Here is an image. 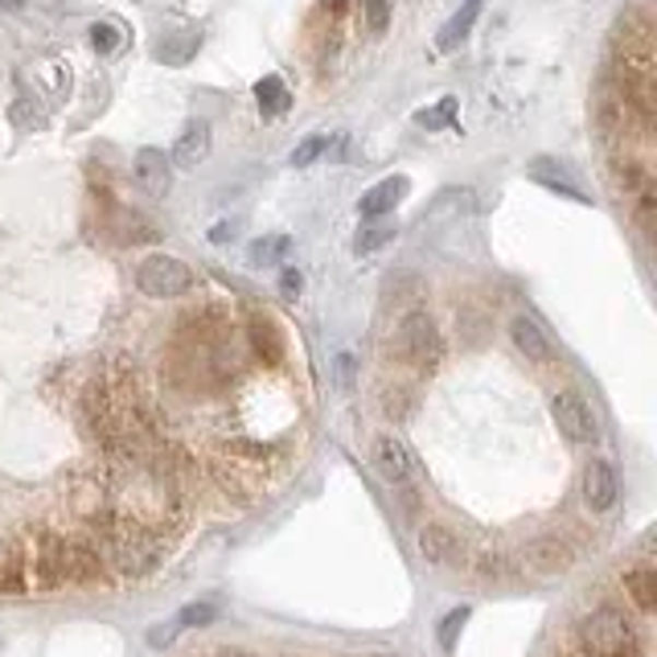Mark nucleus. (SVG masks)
Segmentation results:
<instances>
[{
	"label": "nucleus",
	"instance_id": "nucleus-1",
	"mask_svg": "<svg viewBox=\"0 0 657 657\" xmlns=\"http://www.w3.org/2000/svg\"><path fill=\"white\" fill-rule=\"evenodd\" d=\"M579 645L588 657H641L637 629L621 608H596L579 624Z\"/></svg>",
	"mask_w": 657,
	"mask_h": 657
},
{
	"label": "nucleus",
	"instance_id": "nucleus-8",
	"mask_svg": "<svg viewBox=\"0 0 657 657\" xmlns=\"http://www.w3.org/2000/svg\"><path fill=\"white\" fill-rule=\"evenodd\" d=\"M420 551L423 559L436 563V567H460V563H465V542L456 539L448 526H423Z\"/></svg>",
	"mask_w": 657,
	"mask_h": 657
},
{
	"label": "nucleus",
	"instance_id": "nucleus-6",
	"mask_svg": "<svg viewBox=\"0 0 657 657\" xmlns=\"http://www.w3.org/2000/svg\"><path fill=\"white\" fill-rule=\"evenodd\" d=\"M374 469L383 472V481H387L390 489H403V493H411L415 477H420L415 460H411V453H407V444L403 439H395V436L374 439Z\"/></svg>",
	"mask_w": 657,
	"mask_h": 657
},
{
	"label": "nucleus",
	"instance_id": "nucleus-26",
	"mask_svg": "<svg viewBox=\"0 0 657 657\" xmlns=\"http://www.w3.org/2000/svg\"><path fill=\"white\" fill-rule=\"evenodd\" d=\"M91 46H95L99 54H112L119 46V30L112 25V21H99V25L91 30Z\"/></svg>",
	"mask_w": 657,
	"mask_h": 657
},
{
	"label": "nucleus",
	"instance_id": "nucleus-9",
	"mask_svg": "<svg viewBox=\"0 0 657 657\" xmlns=\"http://www.w3.org/2000/svg\"><path fill=\"white\" fill-rule=\"evenodd\" d=\"M99 575H103V563L95 547L62 539V579H67V584H95Z\"/></svg>",
	"mask_w": 657,
	"mask_h": 657
},
{
	"label": "nucleus",
	"instance_id": "nucleus-23",
	"mask_svg": "<svg viewBox=\"0 0 657 657\" xmlns=\"http://www.w3.org/2000/svg\"><path fill=\"white\" fill-rule=\"evenodd\" d=\"M453 119H456V99H439L436 107H423L420 116H415V124L427 128V132H436V128H448Z\"/></svg>",
	"mask_w": 657,
	"mask_h": 657
},
{
	"label": "nucleus",
	"instance_id": "nucleus-21",
	"mask_svg": "<svg viewBox=\"0 0 657 657\" xmlns=\"http://www.w3.org/2000/svg\"><path fill=\"white\" fill-rule=\"evenodd\" d=\"M198 46H202V34H186V37H177V42H161V46H156V58L169 62V67H181Z\"/></svg>",
	"mask_w": 657,
	"mask_h": 657
},
{
	"label": "nucleus",
	"instance_id": "nucleus-10",
	"mask_svg": "<svg viewBox=\"0 0 657 657\" xmlns=\"http://www.w3.org/2000/svg\"><path fill=\"white\" fill-rule=\"evenodd\" d=\"M206 156H210V124H206V119H193V124H186V132L177 136L169 165H177V169H198Z\"/></svg>",
	"mask_w": 657,
	"mask_h": 657
},
{
	"label": "nucleus",
	"instance_id": "nucleus-11",
	"mask_svg": "<svg viewBox=\"0 0 657 657\" xmlns=\"http://www.w3.org/2000/svg\"><path fill=\"white\" fill-rule=\"evenodd\" d=\"M584 502H588L591 514L612 509V502H617V472H612V465L591 460L588 469H584Z\"/></svg>",
	"mask_w": 657,
	"mask_h": 657
},
{
	"label": "nucleus",
	"instance_id": "nucleus-16",
	"mask_svg": "<svg viewBox=\"0 0 657 657\" xmlns=\"http://www.w3.org/2000/svg\"><path fill=\"white\" fill-rule=\"evenodd\" d=\"M255 99H259V112H263V116H284L292 95H288L284 79L268 74V79H259V83H255Z\"/></svg>",
	"mask_w": 657,
	"mask_h": 657
},
{
	"label": "nucleus",
	"instance_id": "nucleus-22",
	"mask_svg": "<svg viewBox=\"0 0 657 657\" xmlns=\"http://www.w3.org/2000/svg\"><path fill=\"white\" fill-rule=\"evenodd\" d=\"M395 235H399V231H395V222H371V226H362V235H357L354 247L362 255H371V251H378L383 243H390Z\"/></svg>",
	"mask_w": 657,
	"mask_h": 657
},
{
	"label": "nucleus",
	"instance_id": "nucleus-15",
	"mask_svg": "<svg viewBox=\"0 0 657 657\" xmlns=\"http://www.w3.org/2000/svg\"><path fill=\"white\" fill-rule=\"evenodd\" d=\"M624 591L633 596L637 612H654V608H657V575H654V567H633V572L624 575Z\"/></svg>",
	"mask_w": 657,
	"mask_h": 657
},
{
	"label": "nucleus",
	"instance_id": "nucleus-17",
	"mask_svg": "<svg viewBox=\"0 0 657 657\" xmlns=\"http://www.w3.org/2000/svg\"><path fill=\"white\" fill-rule=\"evenodd\" d=\"M288 251H292V238L288 235L255 238L251 247H247V263H251V268H271V263H280Z\"/></svg>",
	"mask_w": 657,
	"mask_h": 657
},
{
	"label": "nucleus",
	"instance_id": "nucleus-30",
	"mask_svg": "<svg viewBox=\"0 0 657 657\" xmlns=\"http://www.w3.org/2000/svg\"><path fill=\"white\" fill-rule=\"evenodd\" d=\"M25 0H0V9H21Z\"/></svg>",
	"mask_w": 657,
	"mask_h": 657
},
{
	"label": "nucleus",
	"instance_id": "nucleus-28",
	"mask_svg": "<svg viewBox=\"0 0 657 657\" xmlns=\"http://www.w3.org/2000/svg\"><path fill=\"white\" fill-rule=\"evenodd\" d=\"M210 621H214V608L210 605H189L181 612V624H210Z\"/></svg>",
	"mask_w": 657,
	"mask_h": 657
},
{
	"label": "nucleus",
	"instance_id": "nucleus-2",
	"mask_svg": "<svg viewBox=\"0 0 657 657\" xmlns=\"http://www.w3.org/2000/svg\"><path fill=\"white\" fill-rule=\"evenodd\" d=\"M107 530V547H112V559L124 575H149L156 563H161V539L136 523H103Z\"/></svg>",
	"mask_w": 657,
	"mask_h": 657
},
{
	"label": "nucleus",
	"instance_id": "nucleus-5",
	"mask_svg": "<svg viewBox=\"0 0 657 657\" xmlns=\"http://www.w3.org/2000/svg\"><path fill=\"white\" fill-rule=\"evenodd\" d=\"M551 411H555V423L559 432L575 444H591V439L600 436V423H596V411L584 395H575V390H559L555 399H551Z\"/></svg>",
	"mask_w": 657,
	"mask_h": 657
},
{
	"label": "nucleus",
	"instance_id": "nucleus-18",
	"mask_svg": "<svg viewBox=\"0 0 657 657\" xmlns=\"http://www.w3.org/2000/svg\"><path fill=\"white\" fill-rule=\"evenodd\" d=\"M530 559H535L539 572H563V567L572 563V551H567L559 539H539L530 547Z\"/></svg>",
	"mask_w": 657,
	"mask_h": 657
},
{
	"label": "nucleus",
	"instance_id": "nucleus-12",
	"mask_svg": "<svg viewBox=\"0 0 657 657\" xmlns=\"http://www.w3.org/2000/svg\"><path fill=\"white\" fill-rule=\"evenodd\" d=\"M407 189H411V181H407V177H387V181H378L374 189H366V193H362V202H357V214H362L366 222L383 219V214H390L395 206L403 202Z\"/></svg>",
	"mask_w": 657,
	"mask_h": 657
},
{
	"label": "nucleus",
	"instance_id": "nucleus-13",
	"mask_svg": "<svg viewBox=\"0 0 657 657\" xmlns=\"http://www.w3.org/2000/svg\"><path fill=\"white\" fill-rule=\"evenodd\" d=\"M477 17H481V0H465V4L456 9L453 17L444 21V30L436 34V46H439V50H444V54L456 50V46H460V42H465V37L472 34V25H477Z\"/></svg>",
	"mask_w": 657,
	"mask_h": 657
},
{
	"label": "nucleus",
	"instance_id": "nucleus-27",
	"mask_svg": "<svg viewBox=\"0 0 657 657\" xmlns=\"http://www.w3.org/2000/svg\"><path fill=\"white\" fill-rule=\"evenodd\" d=\"M387 17H390L387 0H366V25H371L374 34H383V30H387Z\"/></svg>",
	"mask_w": 657,
	"mask_h": 657
},
{
	"label": "nucleus",
	"instance_id": "nucleus-3",
	"mask_svg": "<svg viewBox=\"0 0 657 657\" xmlns=\"http://www.w3.org/2000/svg\"><path fill=\"white\" fill-rule=\"evenodd\" d=\"M390 350H395V357L411 362V366H427V362H436V354H439L436 320L427 317L423 308H411V313L399 320V329H395V341H390Z\"/></svg>",
	"mask_w": 657,
	"mask_h": 657
},
{
	"label": "nucleus",
	"instance_id": "nucleus-29",
	"mask_svg": "<svg viewBox=\"0 0 657 657\" xmlns=\"http://www.w3.org/2000/svg\"><path fill=\"white\" fill-rule=\"evenodd\" d=\"M301 288H304L301 271H284V275H280V292H284L288 301H296V296H301Z\"/></svg>",
	"mask_w": 657,
	"mask_h": 657
},
{
	"label": "nucleus",
	"instance_id": "nucleus-20",
	"mask_svg": "<svg viewBox=\"0 0 657 657\" xmlns=\"http://www.w3.org/2000/svg\"><path fill=\"white\" fill-rule=\"evenodd\" d=\"M251 345L259 350V354H268L271 362L284 354V338L275 333V325H271L268 317H255L251 320Z\"/></svg>",
	"mask_w": 657,
	"mask_h": 657
},
{
	"label": "nucleus",
	"instance_id": "nucleus-14",
	"mask_svg": "<svg viewBox=\"0 0 657 657\" xmlns=\"http://www.w3.org/2000/svg\"><path fill=\"white\" fill-rule=\"evenodd\" d=\"M509 338H514V345H518V350H523L530 362H551V357H555V350H551L547 333H542V329L530 317L514 320V325H509Z\"/></svg>",
	"mask_w": 657,
	"mask_h": 657
},
{
	"label": "nucleus",
	"instance_id": "nucleus-24",
	"mask_svg": "<svg viewBox=\"0 0 657 657\" xmlns=\"http://www.w3.org/2000/svg\"><path fill=\"white\" fill-rule=\"evenodd\" d=\"M465 624H469V608H453V612L439 621V645H444V649H456V637H460Z\"/></svg>",
	"mask_w": 657,
	"mask_h": 657
},
{
	"label": "nucleus",
	"instance_id": "nucleus-4",
	"mask_svg": "<svg viewBox=\"0 0 657 657\" xmlns=\"http://www.w3.org/2000/svg\"><path fill=\"white\" fill-rule=\"evenodd\" d=\"M136 284L144 296H156V301H173V296H186L189 288H193V271L181 263V259H173V255H152L140 263L136 271Z\"/></svg>",
	"mask_w": 657,
	"mask_h": 657
},
{
	"label": "nucleus",
	"instance_id": "nucleus-19",
	"mask_svg": "<svg viewBox=\"0 0 657 657\" xmlns=\"http://www.w3.org/2000/svg\"><path fill=\"white\" fill-rule=\"evenodd\" d=\"M530 173H535V177H539L547 189H563V193H567V198H575V202H588V198L575 189L572 177H567V169H563V165L555 169V161H535V165H530Z\"/></svg>",
	"mask_w": 657,
	"mask_h": 657
},
{
	"label": "nucleus",
	"instance_id": "nucleus-25",
	"mask_svg": "<svg viewBox=\"0 0 657 657\" xmlns=\"http://www.w3.org/2000/svg\"><path fill=\"white\" fill-rule=\"evenodd\" d=\"M325 149H329V136H308V140H301V144H296V152H292V165H296V169H304V165H313V161H317Z\"/></svg>",
	"mask_w": 657,
	"mask_h": 657
},
{
	"label": "nucleus",
	"instance_id": "nucleus-7",
	"mask_svg": "<svg viewBox=\"0 0 657 657\" xmlns=\"http://www.w3.org/2000/svg\"><path fill=\"white\" fill-rule=\"evenodd\" d=\"M132 173H136V186L144 189L149 198H165L173 186V165L169 156L161 149H140L132 161Z\"/></svg>",
	"mask_w": 657,
	"mask_h": 657
}]
</instances>
